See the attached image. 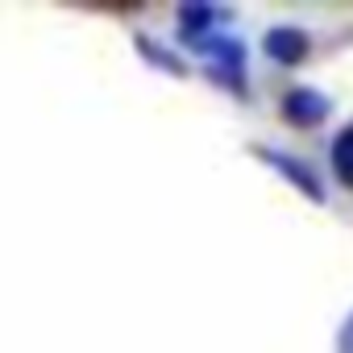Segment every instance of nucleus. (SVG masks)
<instances>
[{"mask_svg": "<svg viewBox=\"0 0 353 353\" xmlns=\"http://www.w3.org/2000/svg\"><path fill=\"white\" fill-rule=\"evenodd\" d=\"M262 50H266V59H274L279 67H295V63L307 54V34L295 30V26H274V30L262 38Z\"/></svg>", "mask_w": 353, "mask_h": 353, "instance_id": "1", "label": "nucleus"}, {"mask_svg": "<svg viewBox=\"0 0 353 353\" xmlns=\"http://www.w3.org/2000/svg\"><path fill=\"white\" fill-rule=\"evenodd\" d=\"M283 117L291 125H320L328 117V100L320 92H312V88H291L283 96Z\"/></svg>", "mask_w": 353, "mask_h": 353, "instance_id": "2", "label": "nucleus"}, {"mask_svg": "<svg viewBox=\"0 0 353 353\" xmlns=\"http://www.w3.org/2000/svg\"><path fill=\"white\" fill-rule=\"evenodd\" d=\"M258 154H262V158H266V162H270L279 174H283V179H291V183H295V188H299L307 200H316V204L324 200V188H320V179H316V174H312V170H307L299 158H291V154H279V150H258Z\"/></svg>", "mask_w": 353, "mask_h": 353, "instance_id": "3", "label": "nucleus"}, {"mask_svg": "<svg viewBox=\"0 0 353 353\" xmlns=\"http://www.w3.org/2000/svg\"><path fill=\"white\" fill-rule=\"evenodd\" d=\"M332 170H336V179L353 192V125H345L332 141Z\"/></svg>", "mask_w": 353, "mask_h": 353, "instance_id": "4", "label": "nucleus"}, {"mask_svg": "<svg viewBox=\"0 0 353 353\" xmlns=\"http://www.w3.org/2000/svg\"><path fill=\"white\" fill-rule=\"evenodd\" d=\"M341 353H353V316H349V324L341 332Z\"/></svg>", "mask_w": 353, "mask_h": 353, "instance_id": "5", "label": "nucleus"}]
</instances>
